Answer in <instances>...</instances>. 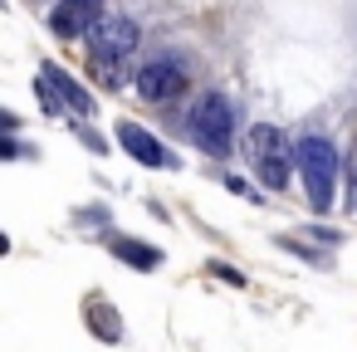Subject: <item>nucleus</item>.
<instances>
[{
  "mask_svg": "<svg viewBox=\"0 0 357 352\" xmlns=\"http://www.w3.org/2000/svg\"><path fill=\"white\" fill-rule=\"evenodd\" d=\"M93 69H98V79H103L108 89H123V84H128V69H123V64H93Z\"/></svg>",
  "mask_w": 357,
  "mask_h": 352,
  "instance_id": "obj_11",
  "label": "nucleus"
},
{
  "mask_svg": "<svg viewBox=\"0 0 357 352\" xmlns=\"http://www.w3.org/2000/svg\"><path fill=\"white\" fill-rule=\"evenodd\" d=\"M245 152H250V162H255V171H259V181H264L269 191H279V186L289 181L294 152L284 147V132H279V128H269V123L250 128V137H245Z\"/></svg>",
  "mask_w": 357,
  "mask_h": 352,
  "instance_id": "obj_3",
  "label": "nucleus"
},
{
  "mask_svg": "<svg viewBox=\"0 0 357 352\" xmlns=\"http://www.w3.org/2000/svg\"><path fill=\"white\" fill-rule=\"evenodd\" d=\"M118 142H123V152L128 157H137L142 167H176V157L167 152V142H157L147 128H137V123H118Z\"/></svg>",
  "mask_w": 357,
  "mask_h": 352,
  "instance_id": "obj_7",
  "label": "nucleus"
},
{
  "mask_svg": "<svg viewBox=\"0 0 357 352\" xmlns=\"http://www.w3.org/2000/svg\"><path fill=\"white\" fill-rule=\"evenodd\" d=\"M98 20H103L98 0H54V10H50V25L59 40H89V30Z\"/></svg>",
  "mask_w": 357,
  "mask_h": 352,
  "instance_id": "obj_5",
  "label": "nucleus"
},
{
  "mask_svg": "<svg viewBox=\"0 0 357 352\" xmlns=\"http://www.w3.org/2000/svg\"><path fill=\"white\" fill-rule=\"evenodd\" d=\"M137 89H142V98H152V103H167V98H176L181 89H186V64L181 59H152L142 74H137Z\"/></svg>",
  "mask_w": 357,
  "mask_h": 352,
  "instance_id": "obj_6",
  "label": "nucleus"
},
{
  "mask_svg": "<svg viewBox=\"0 0 357 352\" xmlns=\"http://www.w3.org/2000/svg\"><path fill=\"white\" fill-rule=\"evenodd\" d=\"M108 250H113L118 259H128L132 269H157V264H162V250H147V245H137V240H128V235H113Z\"/></svg>",
  "mask_w": 357,
  "mask_h": 352,
  "instance_id": "obj_9",
  "label": "nucleus"
},
{
  "mask_svg": "<svg viewBox=\"0 0 357 352\" xmlns=\"http://www.w3.org/2000/svg\"><path fill=\"white\" fill-rule=\"evenodd\" d=\"M40 79H45V84H50L59 98H64V108H69V113H79V118H93V98H89V93L79 89V79H69L59 64H40Z\"/></svg>",
  "mask_w": 357,
  "mask_h": 352,
  "instance_id": "obj_8",
  "label": "nucleus"
},
{
  "mask_svg": "<svg viewBox=\"0 0 357 352\" xmlns=\"http://www.w3.org/2000/svg\"><path fill=\"white\" fill-rule=\"evenodd\" d=\"M294 162L303 171V191H308L313 211H328L333 206V181H337V152H333V142L318 137V132H303L298 147H294Z\"/></svg>",
  "mask_w": 357,
  "mask_h": 352,
  "instance_id": "obj_1",
  "label": "nucleus"
},
{
  "mask_svg": "<svg viewBox=\"0 0 357 352\" xmlns=\"http://www.w3.org/2000/svg\"><path fill=\"white\" fill-rule=\"evenodd\" d=\"M230 132H235V108H230V98H225V93L196 98V108H191V137H196V147H206L211 157H225V152H230Z\"/></svg>",
  "mask_w": 357,
  "mask_h": 352,
  "instance_id": "obj_2",
  "label": "nucleus"
},
{
  "mask_svg": "<svg viewBox=\"0 0 357 352\" xmlns=\"http://www.w3.org/2000/svg\"><path fill=\"white\" fill-rule=\"evenodd\" d=\"M89 328H93L103 342H118V337H123V318H118L103 298H93V303H89Z\"/></svg>",
  "mask_w": 357,
  "mask_h": 352,
  "instance_id": "obj_10",
  "label": "nucleus"
},
{
  "mask_svg": "<svg viewBox=\"0 0 357 352\" xmlns=\"http://www.w3.org/2000/svg\"><path fill=\"white\" fill-rule=\"evenodd\" d=\"M89 54H93V64H123L132 49H137V25L128 20V15H103L93 30H89Z\"/></svg>",
  "mask_w": 357,
  "mask_h": 352,
  "instance_id": "obj_4",
  "label": "nucleus"
}]
</instances>
